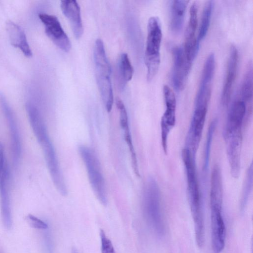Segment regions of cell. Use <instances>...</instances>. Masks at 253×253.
<instances>
[{
	"label": "cell",
	"mask_w": 253,
	"mask_h": 253,
	"mask_svg": "<svg viewBox=\"0 0 253 253\" xmlns=\"http://www.w3.org/2000/svg\"><path fill=\"white\" fill-rule=\"evenodd\" d=\"M181 157L186 173L188 198L194 223L196 241L198 246L201 248L205 241V224L196 156L185 147L182 151Z\"/></svg>",
	"instance_id": "1"
},
{
	"label": "cell",
	"mask_w": 253,
	"mask_h": 253,
	"mask_svg": "<svg viewBox=\"0 0 253 253\" xmlns=\"http://www.w3.org/2000/svg\"><path fill=\"white\" fill-rule=\"evenodd\" d=\"M28 118L33 133L42 148L53 184L61 195L66 196L67 188L54 145L48 135L43 118L38 112L30 114Z\"/></svg>",
	"instance_id": "2"
},
{
	"label": "cell",
	"mask_w": 253,
	"mask_h": 253,
	"mask_svg": "<svg viewBox=\"0 0 253 253\" xmlns=\"http://www.w3.org/2000/svg\"><path fill=\"white\" fill-rule=\"evenodd\" d=\"M210 200L212 249L214 253H220L225 245V225L222 215V179L218 176L211 179Z\"/></svg>",
	"instance_id": "3"
},
{
	"label": "cell",
	"mask_w": 253,
	"mask_h": 253,
	"mask_svg": "<svg viewBox=\"0 0 253 253\" xmlns=\"http://www.w3.org/2000/svg\"><path fill=\"white\" fill-rule=\"evenodd\" d=\"M142 208L148 225L157 236L165 233V224L161 210V195L159 185L153 177H149L144 187Z\"/></svg>",
	"instance_id": "4"
},
{
	"label": "cell",
	"mask_w": 253,
	"mask_h": 253,
	"mask_svg": "<svg viewBox=\"0 0 253 253\" xmlns=\"http://www.w3.org/2000/svg\"><path fill=\"white\" fill-rule=\"evenodd\" d=\"M93 58L97 86L106 109L108 112H110L113 103L111 70L104 43L100 39L95 41Z\"/></svg>",
	"instance_id": "5"
},
{
	"label": "cell",
	"mask_w": 253,
	"mask_h": 253,
	"mask_svg": "<svg viewBox=\"0 0 253 253\" xmlns=\"http://www.w3.org/2000/svg\"><path fill=\"white\" fill-rule=\"evenodd\" d=\"M162 39V32L160 20L157 17H151L148 22L147 36L144 53L148 81H151L154 78L160 65Z\"/></svg>",
	"instance_id": "6"
},
{
	"label": "cell",
	"mask_w": 253,
	"mask_h": 253,
	"mask_svg": "<svg viewBox=\"0 0 253 253\" xmlns=\"http://www.w3.org/2000/svg\"><path fill=\"white\" fill-rule=\"evenodd\" d=\"M79 152L95 195L102 205L106 206L108 200L105 179L96 154L92 149L84 145L79 147Z\"/></svg>",
	"instance_id": "7"
},
{
	"label": "cell",
	"mask_w": 253,
	"mask_h": 253,
	"mask_svg": "<svg viewBox=\"0 0 253 253\" xmlns=\"http://www.w3.org/2000/svg\"><path fill=\"white\" fill-rule=\"evenodd\" d=\"M0 206L3 224L10 229L12 224L10 194V171L4 149L0 143Z\"/></svg>",
	"instance_id": "8"
},
{
	"label": "cell",
	"mask_w": 253,
	"mask_h": 253,
	"mask_svg": "<svg viewBox=\"0 0 253 253\" xmlns=\"http://www.w3.org/2000/svg\"><path fill=\"white\" fill-rule=\"evenodd\" d=\"M166 109L160 122L161 140L164 152L167 154L169 133L176 123V100L173 90L168 85L163 86Z\"/></svg>",
	"instance_id": "9"
},
{
	"label": "cell",
	"mask_w": 253,
	"mask_h": 253,
	"mask_svg": "<svg viewBox=\"0 0 253 253\" xmlns=\"http://www.w3.org/2000/svg\"><path fill=\"white\" fill-rule=\"evenodd\" d=\"M0 102L9 132L13 163L17 167L22 153L21 142L18 124L14 112L4 96L0 94Z\"/></svg>",
	"instance_id": "10"
},
{
	"label": "cell",
	"mask_w": 253,
	"mask_h": 253,
	"mask_svg": "<svg viewBox=\"0 0 253 253\" xmlns=\"http://www.w3.org/2000/svg\"><path fill=\"white\" fill-rule=\"evenodd\" d=\"M39 17L44 26L47 37L60 49L64 52L69 51L71 48V42L58 18L45 13H40Z\"/></svg>",
	"instance_id": "11"
},
{
	"label": "cell",
	"mask_w": 253,
	"mask_h": 253,
	"mask_svg": "<svg viewBox=\"0 0 253 253\" xmlns=\"http://www.w3.org/2000/svg\"><path fill=\"white\" fill-rule=\"evenodd\" d=\"M172 82L175 89L180 91L185 87L193 62L188 60L181 46L172 48Z\"/></svg>",
	"instance_id": "12"
},
{
	"label": "cell",
	"mask_w": 253,
	"mask_h": 253,
	"mask_svg": "<svg viewBox=\"0 0 253 253\" xmlns=\"http://www.w3.org/2000/svg\"><path fill=\"white\" fill-rule=\"evenodd\" d=\"M215 67L213 53L210 54L204 64L199 87L195 99V106L208 107L212 92V80Z\"/></svg>",
	"instance_id": "13"
},
{
	"label": "cell",
	"mask_w": 253,
	"mask_h": 253,
	"mask_svg": "<svg viewBox=\"0 0 253 253\" xmlns=\"http://www.w3.org/2000/svg\"><path fill=\"white\" fill-rule=\"evenodd\" d=\"M208 107L195 106L186 139V147L196 156L204 130Z\"/></svg>",
	"instance_id": "14"
},
{
	"label": "cell",
	"mask_w": 253,
	"mask_h": 253,
	"mask_svg": "<svg viewBox=\"0 0 253 253\" xmlns=\"http://www.w3.org/2000/svg\"><path fill=\"white\" fill-rule=\"evenodd\" d=\"M227 157L232 176L238 178L240 174L242 130L223 135Z\"/></svg>",
	"instance_id": "15"
},
{
	"label": "cell",
	"mask_w": 253,
	"mask_h": 253,
	"mask_svg": "<svg viewBox=\"0 0 253 253\" xmlns=\"http://www.w3.org/2000/svg\"><path fill=\"white\" fill-rule=\"evenodd\" d=\"M198 8L196 3H193L190 9V16L185 30L183 49L188 60L193 62L199 48L200 42L196 37L198 25Z\"/></svg>",
	"instance_id": "16"
},
{
	"label": "cell",
	"mask_w": 253,
	"mask_h": 253,
	"mask_svg": "<svg viewBox=\"0 0 253 253\" xmlns=\"http://www.w3.org/2000/svg\"><path fill=\"white\" fill-rule=\"evenodd\" d=\"M239 53L234 45L230 47L227 61L226 76L224 80L222 95L221 103L223 106H228L230 101L233 86L237 76Z\"/></svg>",
	"instance_id": "17"
},
{
	"label": "cell",
	"mask_w": 253,
	"mask_h": 253,
	"mask_svg": "<svg viewBox=\"0 0 253 253\" xmlns=\"http://www.w3.org/2000/svg\"><path fill=\"white\" fill-rule=\"evenodd\" d=\"M247 111V105L243 100L235 101L229 109L223 134L242 130Z\"/></svg>",
	"instance_id": "18"
},
{
	"label": "cell",
	"mask_w": 253,
	"mask_h": 253,
	"mask_svg": "<svg viewBox=\"0 0 253 253\" xmlns=\"http://www.w3.org/2000/svg\"><path fill=\"white\" fill-rule=\"evenodd\" d=\"M60 7L63 13L69 21L74 36L76 39L80 38L84 28L78 2L75 0H61Z\"/></svg>",
	"instance_id": "19"
},
{
	"label": "cell",
	"mask_w": 253,
	"mask_h": 253,
	"mask_svg": "<svg viewBox=\"0 0 253 253\" xmlns=\"http://www.w3.org/2000/svg\"><path fill=\"white\" fill-rule=\"evenodd\" d=\"M116 103L120 114V125L124 131L125 141L129 150L132 169L135 175L139 177L140 173L137 159L132 143L127 112L124 103L120 98L116 99Z\"/></svg>",
	"instance_id": "20"
},
{
	"label": "cell",
	"mask_w": 253,
	"mask_h": 253,
	"mask_svg": "<svg viewBox=\"0 0 253 253\" xmlns=\"http://www.w3.org/2000/svg\"><path fill=\"white\" fill-rule=\"evenodd\" d=\"M6 29L10 42L12 46L19 49L27 57L32 56V52L22 28L11 21L6 24Z\"/></svg>",
	"instance_id": "21"
},
{
	"label": "cell",
	"mask_w": 253,
	"mask_h": 253,
	"mask_svg": "<svg viewBox=\"0 0 253 253\" xmlns=\"http://www.w3.org/2000/svg\"><path fill=\"white\" fill-rule=\"evenodd\" d=\"M189 2V0H174L171 1L170 27L173 32H177L180 30Z\"/></svg>",
	"instance_id": "22"
},
{
	"label": "cell",
	"mask_w": 253,
	"mask_h": 253,
	"mask_svg": "<svg viewBox=\"0 0 253 253\" xmlns=\"http://www.w3.org/2000/svg\"><path fill=\"white\" fill-rule=\"evenodd\" d=\"M118 70L120 86L123 88L131 80L133 74V67L127 54L126 53H122L119 56Z\"/></svg>",
	"instance_id": "23"
},
{
	"label": "cell",
	"mask_w": 253,
	"mask_h": 253,
	"mask_svg": "<svg viewBox=\"0 0 253 253\" xmlns=\"http://www.w3.org/2000/svg\"><path fill=\"white\" fill-rule=\"evenodd\" d=\"M242 100L249 105L252 103L253 98V69L252 62L249 63L241 88Z\"/></svg>",
	"instance_id": "24"
},
{
	"label": "cell",
	"mask_w": 253,
	"mask_h": 253,
	"mask_svg": "<svg viewBox=\"0 0 253 253\" xmlns=\"http://www.w3.org/2000/svg\"><path fill=\"white\" fill-rule=\"evenodd\" d=\"M217 126V120H213L210 124L207 134L206 141L205 144L204 151V160L203 172L206 177L209 172V163L211 148L213 137V134Z\"/></svg>",
	"instance_id": "25"
},
{
	"label": "cell",
	"mask_w": 253,
	"mask_h": 253,
	"mask_svg": "<svg viewBox=\"0 0 253 253\" xmlns=\"http://www.w3.org/2000/svg\"><path fill=\"white\" fill-rule=\"evenodd\" d=\"M213 5V1L209 0L206 2L204 6L199 27V34L197 36L198 40L199 42L205 37L209 30Z\"/></svg>",
	"instance_id": "26"
},
{
	"label": "cell",
	"mask_w": 253,
	"mask_h": 253,
	"mask_svg": "<svg viewBox=\"0 0 253 253\" xmlns=\"http://www.w3.org/2000/svg\"><path fill=\"white\" fill-rule=\"evenodd\" d=\"M253 188V164L251 163L247 170L244 181L240 200L241 210H244L249 200Z\"/></svg>",
	"instance_id": "27"
},
{
	"label": "cell",
	"mask_w": 253,
	"mask_h": 253,
	"mask_svg": "<svg viewBox=\"0 0 253 253\" xmlns=\"http://www.w3.org/2000/svg\"><path fill=\"white\" fill-rule=\"evenodd\" d=\"M101 253H116L113 243L103 230L100 232Z\"/></svg>",
	"instance_id": "28"
},
{
	"label": "cell",
	"mask_w": 253,
	"mask_h": 253,
	"mask_svg": "<svg viewBox=\"0 0 253 253\" xmlns=\"http://www.w3.org/2000/svg\"><path fill=\"white\" fill-rule=\"evenodd\" d=\"M27 219L29 224L34 228L41 230L48 228V225L46 222L32 214H29Z\"/></svg>",
	"instance_id": "29"
},
{
	"label": "cell",
	"mask_w": 253,
	"mask_h": 253,
	"mask_svg": "<svg viewBox=\"0 0 253 253\" xmlns=\"http://www.w3.org/2000/svg\"><path fill=\"white\" fill-rule=\"evenodd\" d=\"M72 253H78V251L76 249H74L72 250Z\"/></svg>",
	"instance_id": "30"
}]
</instances>
